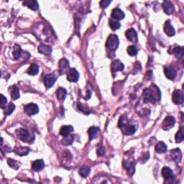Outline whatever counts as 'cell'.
I'll list each match as a JSON object with an SVG mask.
<instances>
[{"label":"cell","mask_w":184,"mask_h":184,"mask_svg":"<svg viewBox=\"0 0 184 184\" xmlns=\"http://www.w3.org/2000/svg\"><path fill=\"white\" fill-rule=\"evenodd\" d=\"M161 98L160 89L157 86L153 85L152 87L146 88L143 91V101L144 103H155L160 101Z\"/></svg>","instance_id":"obj_1"},{"label":"cell","mask_w":184,"mask_h":184,"mask_svg":"<svg viewBox=\"0 0 184 184\" xmlns=\"http://www.w3.org/2000/svg\"><path fill=\"white\" fill-rule=\"evenodd\" d=\"M119 127L121 128L123 134L125 135H132L136 132V127L133 125L129 124L127 121V117L123 115L120 117L119 121Z\"/></svg>","instance_id":"obj_2"},{"label":"cell","mask_w":184,"mask_h":184,"mask_svg":"<svg viewBox=\"0 0 184 184\" xmlns=\"http://www.w3.org/2000/svg\"><path fill=\"white\" fill-rule=\"evenodd\" d=\"M120 41L116 35L111 34L109 35L108 39L106 43V47L111 50H115L118 48Z\"/></svg>","instance_id":"obj_3"},{"label":"cell","mask_w":184,"mask_h":184,"mask_svg":"<svg viewBox=\"0 0 184 184\" xmlns=\"http://www.w3.org/2000/svg\"><path fill=\"white\" fill-rule=\"evenodd\" d=\"M16 135L18 139L24 143H29L32 141L30 140V134L28 130L23 129V128H20L16 130Z\"/></svg>","instance_id":"obj_4"},{"label":"cell","mask_w":184,"mask_h":184,"mask_svg":"<svg viewBox=\"0 0 184 184\" xmlns=\"http://www.w3.org/2000/svg\"><path fill=\"white\" fill-rule=\"evenodd\" d=\"M172 100L175 104H182L184 101L183 92L181 90H176L172 94Z\"/></svg>","instance_id":"obj_5"},{"label":"cell","mask_w":184,"mask_h":184,"mask_svg":"<svg viewBox=\"0 0 184 184\" xmlns=\"http://www.w3.org/2000/svg\"><path fill=\"white\" fill-rule=\"evenodd\" d=\"M25 112L29 116L36 115L39 111V107L35 104L30 103L25 106Z\"/></svg>","instance_id":"obj_6"},{"label":"cell","mask_w":184,"mask_h":184,"mask_svg":"<svg viewBox=\"0 0 184 184\" xmlns=\"http://www.w3.org/2000/svg\"><path fill=\"white\" fill-rule=\"evenodd\" d=\"M175 123H176V120H175L173 116H167L163 120V129L164 130H169L174 126Z\"/></svg>","instance_id":"obj_7"},{"label":"cell","mask_w":184,"mask_h":184,"mask_svg":"<svg viewBox=\"0 0 184 184\" xmlns=\"http://www.w3.org/2000/svg\"><path fill=\"white\" fill-rule=\"evenodd\" d=\"M67 79L71 82H77L79 78V73L75 68H70L67 72Z\"/></svg>","instance_id":"obj_8"},{"label":"cell","mask_w":184,"mask_h":184,"mask_svg":"<svg viewBox=\"0 0 184 184\" xmlns=\"http://www.w3.org/2000/svg\"><path fill=\"white\" fill-rule=\"evenodd\" d=\"M69 61L66 58H62L59 61V69L60 74L66 73L69 70Z\"/></svg>","instance_id":"obj_9"},{"label":"cell","mask_w":184,"mask_h":184,"mask_svg":"<svg viewBox=\"0 0 184 184\" xmlns=\"http://www.w3.org/2000/svg\"><path fill=\"white\" fill-rule=\"evenodd\" d=\"M56 76H55L54 74H48L45 76L44 78V83H45V86L48 88L52 87L55 81H56Z\"/></svg>","instance_id":"obj_10"},{"label":"cell","mask_w":184,"mask_h":184,"mask_svg":"<svg viewBox=\"0 0 184 184\" xmlns=\"http://www.w3.org/2000/svg\"><path fill=\"white\" fill-rule=\"evenodd\" d=\"M124 167L130 176H133L135 172V164L132 160H127L124 162Z\"/></svg>","instance_id":"obj_11"},{"label":"cell","mask_w":184,"mask_h":184,"mask_svg":"<svg viewBox=\"0 0 184 184\" xmlns=\"http://www.w3.org/2000/svg\"><path fill=\"white\" fill-rule=\"evenodd\" d=\"M162 176L165 181H173L174 175L173 171L168 167H163L162 169Z\"/></svg>","instance_id":"obj_12"},{"label":"cell","mask_w":184,"mask_h":184,"mask_svg":"<svg viewBox=\"0 0 184 184\" xmlns=\"http://www.w3.org/2000/svg\"><path fill=\"white\" fill-rule=\"evenodd\" d=\"M164 73L166 77L170 80H173L177 76V71L176 69H174L173 67L167 66L165 67L164 69Z\"/></svg>","instance_id":"obj_13"},{"label":"cell","mask_w":184,"mask_h":184,"mask_svg":"<svg viewBox=\"0 0 184 184\" xmlns=\"http://www.w3.org/2000/svg\"><path fill=\"white\" fill-rule=\"evenodd\" d=\"M126 37L130 41L134 42V43H136V42L138 40V36H137V32L134 30L133 28H130L126 31Z\"/></svg>","instance_id":"obj_14"},{"label":"cell","mask_w":184,"mask_h":184,"mask_svg":"<svg viewBox=\"0 0 184 184\" xmlns=\"http://www.w3.org/2000/svg\"><path fill=\"white\" fill-rule=\"evenodd\" d=\"M171 158L176 163H180L182 159V153H181V150L179 148L173 149L171 151Z\"/></svg>","instance_id":"obj_15"},{"label":"cell","mask_w":184,"mask_h":184,"mask_svg":"<svg viewBox=\"0 0 184 184\" xmlns=\"http://www.w3.org/2000/svg\"><path fill=\"white\" fill-rule=\"evenodd\" d=\"M125 17V14L124 13L122 10H120V8H115L112 10L111 12V17L114 18L116 20H123Z\"/></svg>","instance_id":"obj_16"},{"label":"cell","mask_w":184,"mask_h":184,"mask_svg":"<svg viewBox=\"0 0 184 184\" xmlns=\"http://www.w3.org/2000/svg\"><path fill=\"white\" fill-rule=\"evenodd\" d=\"M164 32L169 37L174 36L175 34H176L174 27L172 26V25L171 24V22H170L169 20H167L165 22V24L164 25Z\"/></svg>","instance_id":"obj_17"},{"label":"cell","mask_w":184,"mask_h":184,"mask_svg":"<svg viewBox=\"0 0 184 184\" xmlns=\"http://www.w3.org/2000/svg\"><path fill=\"white\" fill-rule=\"evenodd\" d=\"M125 68L124 64L120 61V60H115L111 63V68L112 71L117 72V71H122Z\"/></svg>","instance_id":"obj_18"},{"label":"cell","mask_w":184,"mask_h":184,"mask_svg":"<svg viewBox=\"0 0 184 184\" xmlns=\"http://www.w3.org/2000/svg\"><path fill=\"white\" fill-rule=\"evenodd\" d=\"M44 167H45V163L43 160H36L32 164V168L35 171H42Z\"/></svg>","instance_id":"obj_19"},{"label":"cell","mask_w":184,"mask_h":184,"mask_svg":"<svg viewBox=\"0 0 184 184\" xmlns=\"http://www.w3.org/2000/svg\"><path fill=\"white\" fill-rule=\"evenodd\" d=\"M163 8L164 12L167 15H171L174 11L173 5L172 4L171 2L169 1H164L163 3Z\"/></svg>","instance_id":"obj_20"},{"label":"cell","mask_w":184,"mask_h":184,"mask_svg":"<svg viewBox=\"0 0 184 184\" xmlns=\"http://www.w3.org/2000/svg\"><path fill=\"white\" fill-rule=\"evenodd\" d=\"M38 51L41 54L49 55L52 53V48L50 46L44 45V44H40L38 47Z\"/></svg>","instance_id":"obj_21"},{"label":"cell","mask_w":184,"mask_h":184,"mask_svg":"<svg viewBox=\"0 0 184 184\" xmlns=\"http://www.w3.org/2000/svg\"><path fill=\"white\" fill-rule=\"evenodd\" d=\"M23 4L32 10H37L39 8L38 2L35 0H26L23 2Z\"/></svg>","instance_id":"obj_22"},{"label":"cell","mask_w":184,"mask_h":184,"mask_svg":"<svg viewBox=\"0 0 184 184\" xmlns=\"http://www.w3.org/2000/svg\"><path fill=\"white\" fill-rule=\"evenodd\" d=\"M99 128H98L97 127H90L88 130V136H89L90 140H93V139H96L98 136V134H99Z\"/></svg>","instance_id":"obj_23"},{"label":"cell","mask_w":184,"mask_h":184,"mask_svg":"<svg viewBox=\"0 0 184 184\" xmlns=\"http://www.w3.org/2000/svg\"><path fill=\"white\" fill-rule=\"evenodd\" d=\"M73 131V127L71 125H64L60 130V134L62 136H67L70 134L71 132Z\"/></svg>","instance_id":"obj_24"},{"label":"cell","mask_w":184,"mask_h":184,"mask_svg":"<svg viewBox=\"0 0 184 184\" xmlns=\"http://www.w3.org/2000/svg\"><path fill=\"white\" fill-rule=\"evenodd\" d=\"M10 96L12 98L13 100H17L20 98V92L19 88L16 85H14L10 88Z\"/></svg>","instance_id":"obj_25"},{"label":"cell","mask_w":184,"mask_h":184,"mask_svg":"<svg viewBox=\"0 0 184 184\" xmlns=\"http://www.w3.org/2000/svg\"><path fill=\"white\" fill-rule=\"evenodd\" d=\"M22 49L18 45H15L13 46L12 50V56L15 60L19 59L21 54H22Z\"/></svg>","instance_id":"obj_26"},{"label":"cell","mask_w":184,"mask_h":184,"mask_svg":"<svg viewBox=\"0 0 184 184\" xmlns=\"http://www.w3.org/2000/svg\"><path fill=\"white\" fill-rule=\"evenodd\" d=\"M16 154L20 156H25L28 154L30 152V149L27 147H19L15 150Z\"/></svg>","instance_id":"obj_27"},{"label":"cell","mask_w":184,"mask_h":184,"mask_svg":"<svg viewBox=\"0 0 184 184\" xmlns=\"http://www.w3.org/2000/svg\"><path fill=\"white\" fill-rule=\"evenodd\" d=\"M167 145L163 142H159L157 145H155V151L158 153H164L167 151Z\"/></svg>","instance_id":"obj_28"},{"label":"cell","mask_w":184,"mask_h":184,"mask_svg":"<svg viewBox=\"0 0 184 184\" xmlns=\"http://www.w3.org/2000/svg\"><path fill=\"white\" fill-rule=\"evenodd\" d=\"M27 72L30 76H35L39 72V66L35 64H32L27 69Z\"/></svg>","instance_id":"obj_29"},{"label":"cell","mask_w":184,"mask_h":184,"mask_svg":"<svg viewBox=\"0 0 184 184\" xmlns=\"http://www.w3.org/2000/svg\"><path fill=\"white\" fill-rule=\"evenodd\" d=\"M66 94H67L66 90L65 89V88H61V87L58 88L56 92V97L58 98V99L60 100V101H63V100H64L65 98L66 97Z\"/></svg>","instance_id":"obj_30"},{"label":"cell","mask_w":184,"mask_h":184,"mask_svg":"<svg viewBox=\"0 0 184 184\" xmlns=\"http://www.w3.org/2000/svg\"><path fill=\"white\" fill-rule=\"evenodd\" d=\"M91 171V168L87 166H83L79 169L78 173L81 176H82L83 178H87V177L89 175Z\"/></svg>","instance_id":"obj_31"},{"label":"cell","mask_w":184,"mask_h":184,"mask_svg":"<svg viewBox=\"0 0 184 184\" xmlns=\"http://www.w3.org/2000/svg\"><path fill=\"white\" fill-rule=\"evenodd\" d=\"M74 140V137L73 135H71V134H68V135L65 136L64 138L61 140V143L64 145H70L73 143Z\"/></svg>","instance_id":"obj_32"},{"label":"cell","mask_w":184,"mask_h":184,"mask_svg":"<svg viewBox=\"0 0 184 184\" xmlns=\"http://www.w3.org/2000/svg\"><path fill=\"white\" fill-rule=\"evenodd\" d=\"M184 136H183V128L181 127L180 130H178V132H177L176 134V137H175V139H176V142L177 143H181L183 140Z\"/></svg>","instance_id":"obj_33"},{"label":"cell","mask_w":184,"mask_h":184,"mask_svg":"<svg viewBox=\"0 0 184 184\" xmlns=\"http://www.w3.org/2000/svg\"><path fill=\"white\" fill-rule=\"evenodd\" d=\"M15 109V106L13 103H10L8 104V106L5 107V109L4 110V114L5 115H10L13 112L14 110Z\"/></svg>","instance_id":"obj_34"},{"label":"cell","mask_w":184,"mask_h":184,"mask_svg":"<svg viewBox=\"0 0 184 184\" xmlns=\"http://www.w3.org/2000/svg\"><path fill=\"white\" fill-rule=\"evenodd\" d=\"M173 53L176 55V57H183V48L180 47V46H177L173 49Z\"/></svg>","instance_id":"obj_35"},{"label":"cell","mask_w":184,"mask_h":184,"mask_svg":"<svg viewBox=\"0 0 184 184\" xmlns=\"http://www.w3.org/2000/svg\"><path fill=\"white\" fill-rule=\"evenodd\" d=\"M7 163L9 165V166H10V167H12V168L15 169V170L19 169L20 165L17 161H16V160L12 159V158H9V159L7 160Z\"/></svg>","instance_id":"obj_36"},{"label":"cell","mask_w":184,"mask_h":184,"mask_svg":"<svg viewBox=\"0 0 184 184\" xmlns=\"http://www.w3.org/2000/svg\"><path fill=\"white\" fill-rule=\"evenodd\" d=\"M109 26H110L111 30H118L121 27L120 23L119 22H117V21L114 20H109Z\"/></svg>","instance_id":"obj_37"},{"label":"cell","mask_w":184,"mask_h":184,"mask_svg":"<svg viewBox=\"0 0 184 184\" xmlns=\"http://www.w3.org/2000/svg\"><path fill=\"white\" fill-rule=\"evenodd\" d=\"M127 53L130 56H134L137 54V49L135 45H130L127 48Z\"/></svg>","instance_id":"obj_38"},{"label":"cell","mask_w":184,"mask_h":184,"mask_svg":"<svg viewBox=\"0 0 184 184\" xmlns=\"http://www.w3.org/2000/svg\"><path fill=\"white\" fill-rule=\"evenodd\" d=\"M7 102V98L4 97L3 94H1V104H0V107H1L2 109H4V107H6Z\"/></svg>","instance_id":"obj_39"},{"label":"cell","mask_w":184,"mask_h":184,"mask_svg":"<svg viewBox=\"0 0 184 184\" xmlns=\"http://www.w3.org/2000/svg\"><path fill=\"white\" fill-rule=\"evenodd\" d=\"M110 3H111V1H109V0H101L99 4L101 8L105 9L109 5V4Z\"/></svg>","instance_id":"obj_40"},{"label":"cell","mask_w":184,"mask_h":184,"mask_svg":"<svg viewBox=\"0 0 184 184\" xmlns=\"http://www.w3.org/2000/svg\"><path fill=\"white\" fill-rule=\"evenodd\" d=\"M97 154L99 156H104L105 154V148L104 146L100 145L99 148L97 150Z\"/></svg>","instance_id":"obj_41"}]
</instances>
